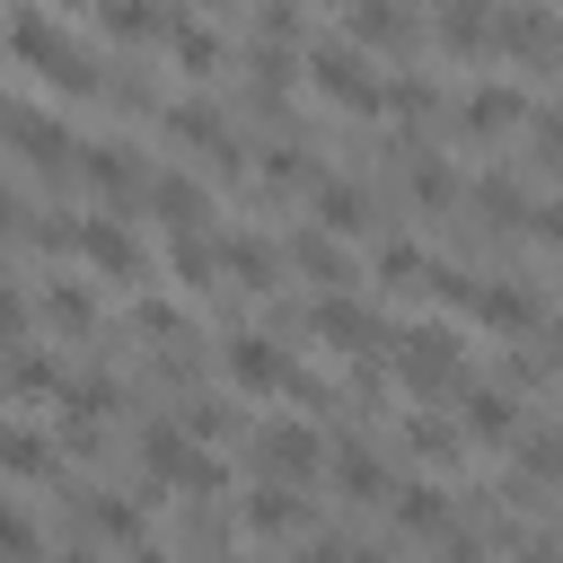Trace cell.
Segmentation results:
<instances>
[{
	"instance_id": "obj_32",
	"label": "cell",
	"mask_w": 563,
	"mask_h": 563,
	"mask_svg": "<svg viewBox=\"0 0 563 563\" xmlns=\"http://www.w3.org/2000/svg\"><path fill=\"white\" fill-rule=\"evenodd\" d=\"M0 563H35V519L0 493Z\"/></svg>"
},
{
	"instance_id": "obj_19",
	"label": "cell",
	"mask_w": 563,
	"mask_h": 563,
	"mask_svg": "<svg viewBox=\"0 0 563 563\" xmlns=\"http://www.w3.org/2000/svg\"><path fill=\"white\" fill-rule=\"evenodd\" d=\"M457 123H466V132H510V123H528V97H519L510 79H484V88H466Z\"/></svg>"
},
{
	"instance_id": "obj_20",
	"label": "cell",
	"mask_w": 563,
	"mask_h": 563,
	"mask_svg": "<svg viewBox=\"0 0 563 563\" xmlns=\"http://www.w3.org/2000/svg\"><path fill=\"white\" fill-rule=\"evenodd\" d=\"M150 202H158V220L185 238V229H202V211H211V194L185 176V167H167V176H150Z\"/></svg>"
},
{
	"instance_id": "obj_42",
	"label": "cell",
	"mask_w": 563,
	"mask_h": 563,
	"mask_svg": "<svg viewBox=\"0 0 563 563\" xmlns=\"http://www.w3.org/2000/svg\"><path fill=\"white\" fill-rule=\"evenodd\" d=\"M0 123H9V97H0Z\"/></svg>"
},
{
	"instance_id": "obj_39",
	"label": "cell",
	"mask_w": 563,
	"mask_h": 563,
	"mask_svg": "<svg viewBox=\"0 0 563 563\" xmlns=\"http://www.w3.org/2000/svg\"><path fill=\"white\" fill-rule=\"evenodd\" d=\"M0 229H18V194L9 185H0Z\"/></svg>"
},
{
	"instance_id": "obj_6",
	"label": "cell",
	"mask_w": 563,
	"mask_h": 563,
	"mask_svg": "<svg viewBox=\"0 0 563 563\" xmlns=\"http://www.w3.org/2000/svg\"><path fill=\"white\" fill-rule=\"evenodd\" d=\"M9 141H18V158L26 167H44V176H62V167H79V132L53 114V106H9V123H0Z\"/></svg>"
},
{
	"instance_id": "obj_11",
	"label": "cell",
	"mask_w": 563,
	"mask_h": 563,
	"mask_svg": "<svg viewBox=\"0 0 563 563\" xmlns=\"http://www.w3.org/2000/svg\"><path fill=\"white\" fill-rule=\"evenodd\" d=\"M493 53H510V62H554V53H563V18H554V9H493Z\"/></svg>"
},
{
	"instance_id": "obj_41",
	"label": "cell",
	"mask_w": 563,
	"mask_h": 563,
	"mask_svg": "<svg viewBox=\"0 0 563 563\" xmlns=\"http://www.w3.org/2000/svg\"><path fill=\"white\" fill-rule=\"evenodd\" d=\"M62 563H97V554H62Z\"/></svg>"
},
{
	"instance_id": "obj_28",
	"label": "cell",
	"mask_w": 563,
	"mask_h": 563,
	"mask_svg": "<svg viewBox=\"0 0 563 563\" xmlns=\"http://www.w3.org/2000/svg\"><path fill=\"white\" fill-rule=\"evenodd\" d=\"M167 44H176V62H185L194 79H211V70H220V26H202V18H176V35H167Z\"/></svg>"
},
{
	"instance_id": "obj_37",
	"label": "cell",
	"mask_w": 563,
	"mask_h": 563,
	"mask_svg": "<svg viewBox=\"0 0 563 563\" xmlns=\"http://www.w3.org/2000/svg\"><path fill=\"white\" fill-rule=\"evenodd\" d=\"M440 563H484V545H475V537H449V545H440Z\"/></svg>"
},
{
	"instance_id": "obj_22",
	"label": "cell",
	"mask_w": 563,
	"mask_h": 563,
	"mask_svg": "<svg viewBox=\"0 0 563 563\" xmlns=\"http://www.w3.org/2000/svg\"><path fill=\"white\" fill-rule=\"evenodd\" d=\"M519 431V396L510 387H466V440H510Z\"/></svg>"
},
{
	"instance_id": "obj_7",
	"label": "cell",
	"mask_w": 563,
	"mask_h": 563,
	"mask_svg": "<svg viewBox=\"0 0 563 563\" xmlns=\"http://www.w3.org/2000/svg\"><path fill=\"white\" fill-rule=\"evenodd\" d=\"M220 369H229V387H238V396H290V378H299V361H290L273 334H229Z\"/></svg>"
},
{
	"instance_id": "obj_18",
	"label": "cell",
	"mask_w": 563,
	"mask_h": 563,
	"mask_svg": "<svg viewBox=\"0 0 563 563\" xmlns=\"http://www.w3.org/2000/svg\"><path fill=\"white\" fill-rule=\"evenodd\" d=\"M246 528L255 537H299L308 528V493L299 484H255L246 493Z\"/></svg>"
},
{
	"instance_id": "obj_17",
	"label": "cell",
	"mask_w": 563,
	"mask_h": 563,
	"mask_svg": "<svg viewBox=\"0 0 563 563\" xmlns=\"http://www.w3.org/2000/svg\"><path fill=\"white\" fill-rule=\"evenodd\" d=\"M282 264H299L308 282H325V299L352 282V255H343V238H325V229H299V238L282 246Z\"/></svg>"
},
{
	"instance_id": "obj_16",
	"label": "cell",
	"mask_w": 563,
	"mask_h": 563,
	"mask_svg": "<svg viewBox=\"0 0 563 563\" xmlns=\"http://www.w3.org/2000/svg\"><path fill=\"white\" fill-rule=\"evenodd\" d=\"M0 387H9L18 405H44V396L62 405V396H70V369H62V361H44L35 343H18V352L0 361Z\"/></svg>"
},
{
	"instance_id": "obj_29",
	"label": "cell",
	"mask_w": 563,
	"mask_h": 563,
	"mask_svg": "<svg viewBox=\"0 0 563 563\" xmlns=\"http://www.w3.org/2000/svg\"><path fill=\"white\" fill-rule=\"evenodd\" d=\"M405 185H413V202H422V211H449V202H457V167H449V158H431V150L413 158V176H405Z\"/></svg>"
},
{
	"instance_id": "obj_34",
	"label": "cell",
	"mask_w": 563,
	"mask_h": 563,
	"mask_svg": "<svg viewBox=\"0 0 563 563\" xmlns=\"http://www.w3.org/2000/svg\"><path fill=\"white\" fill-rule=\"evenodd\" d=\"M413 273H431V255H422L413 238H387V246H378V282H413Z\"/></svg>"
},
{
	"instance_id": "obj_14",
	"label": "cell",
	"mask_w": 563,
	"mask_h": 563,
	"mask_svg": "<svg viewBox=\"0 0 563 563\" xmlns=\"http://www.w3.org/2000/svg\"><path fill=\"white\" fill-rule=\"evenodd\" d=\"M431 44L457 53V62L493 53V9H484V0H449V9H431Z\"/></svg>"
},
{
	"instance_id": "obj_2",
	"label": "cell",
	"mask_w": 563,
	"mask_h": 563,
	"mask_svg": "<svg viewBox=\"0 0 563 563\" xmlns=\"http://www.w3.org/2000/svg\"><path fill=\"white\" fill-rule=\"evenodd\" d=\"M387 361H396V378H405L413 396H457V387H466V361H457V334H449V325H405V334L387 343Z\"/></svg>"
},
{
	"instance_id": "obj_15",
	"label": "cell",
	"mask_w": 563,
	"mask_h": 563,
	"mask_svg": "<svg viewBox=\"0 0 563 563\" xmlns=\"http://www.w3.org/2000/svg\"><path fill=\"white\" fill-rule=\"evenodd\" d=\"M475 317L501 325V334H537V325H545V299H537L528 282H475Z\"/></svg>"
},
{
	"instance_id": "obj_4",
	"label": "cell",
	"mask_w": 563,
	"mask_h": 563,
	"mask_svg": "<svg viewBox=\"0 0 563 563\" xmlns=\"http://www.w3.org/2000/svg\"><path fill=\"white\" fill-rule=\"evenodd\" d=\"M141 466H150L158 484H176V493H220V466L194 449L185 422H150V431H141Z\"/></svg>"
},
{
	"instance_id": "obj_1",
	"label": "cell",
	"mask_w": 563,
	"mask_h": 563,
	"mask_svg": "<svg viewBox=\"0 0 563 563\" xmlns=\"http://www.w3.org/2000/svg\"><path fill=\"white\" fill-rule=\"evenodd\" d=\"M0 44H9L26 70H44L53 88H79V97H88V88H106V62H97L62 18H44V9H9V18H0Z\"/></svg>"
},
{
	"instance_id": "obj_27",
	"label": "cell",
	"mask_w": 563,
	"mask_h": 563,
	"mask_svg": "<svg viewBox=\"0 0 563 563\" xmlns=\"http://www.w3.org/2000/svg\"><path fill=\"white\" fill-rule=\"evenodd\" d=\"M0 475H53V440L26 422H0Z\"/></svg>"
},
{
	"instance_id": "obj_30",
	"label": "cell",
	"mask_w": 563,
	"mask_h": 563,
	"mask_svg": "<svg viewBox=\"0 0 563 563\" xmlns=\"http://www.w3.org/2000/svg\"><path fill=\"white\" fill-rule=\"evenodd\" d=\"M44 317L70 325V334H88V325H97V299H88L79 282H53V290H44Z\"/></svg>"
},
{
	"instance_id": "obj_5",
	"label": "cell",
	"mask_w": 563,
	"mask_h": 563,
	"mask_svg": "<svg viewBox=\"0 0 563 563\" xmlns=\"http://www.w3.org/2000/svg\"><path fill=\"white\" fill-rule=\"evenodd\" d=\"M158 132H176L194 158H211V167H246V150H238V132H229V114L220 106H202V97H167L158 106Z\"/></svg>"
},
{
	"instance_id": "obj_31",
	"label": "cell",
	"mask_w": 563,
	"mask_h": 563,
	"mask_svg": "<svg viewBox=\"0 0 563 563\" xmlns=\"http://www.w3.org/2000/svg\"><path fill=\"white\" fill-rule=\"evenodd\" d=\"M405 440H413V457H431V466H449V457L466 449V440H457L449 422H431V413H413V422H405Z\"/></svg>"
},
{
	"instance_id": "obj_36",
	"label": "cell",
	"mask_w": 563,
	"mask_h": 563,
	"mask_svg": "<svg viewBox=\"0 0 563 563\" xmlns=\"http://www.w3.org/2000/svg\"><path fill=\"white\" fill-rule=\"evenodd\" d=\"M528 229H537L545 246H563V202H537V211H528Z\"/></svg>"
},
{
	"instance_id": "obj_10",
	"label": "cell",
	"mask_w": 563,
	"mask_h": 563,
	"mask_svg": "<svg viewBox=\"0 0 563 563\" xmlns=\"http://www.w3.org/2000/svg\"><path fill=\"white\" fill-rule=\"evenodd\" d=\"M343 44H361V53H405V44H422V18L396 9V0H352V9H343Z\"/></svg>"
},
{
	"instance_id": "obj_38",
	"label": "cell",
	"mask_w": 563,
	"mask_h": 563,
	"mask_svg": "<svg viewBox=\"0 0 563 563\" xmlns=\"http://www.w3.org/2000/svg\"><path fill=\"white\" fill-rule=\"evenodd\" d=\"M510 563H554V545H519V554H510Z\"/></svg>"
},
{
	"instance_id": "obj_24",
	"label": "cell",
	"mask_w": 563,
	"mask_h": 563,
	"mask_svg": "<svg viewBox=\"0 0 563 563\" xmlns=\"http://www.w3.org/2000/svg\"><path fill=\"white\" fill-rule=\"evenodd\" d=\"M334 484H343L352 501H378V493H387V457H378L369 440H352V449H334Z\"/></svg>"
},
{
	"instance_id": "obj_23",
	"label": "cell",
	"mask_w": 563,
	"mask_h": 563,
	"mask_svg": "<svg viewBox=\"0 0 563 563\" xmlns=\"http://www.w3.org/2000/svg\"><path fill=\"white\" fill-rule=\"evenodd\" d=\"M220 264H229L246 290H273V282H282V246H264V238H220Z\"/></svg>"
},
{
	"instance_id": "obj_9",
	"label": "cell",
	"mask_w": 563,
	"mask_h": 563,
	"mask_svg": "<svg viewBox=\"0 0 563 563\" xmlns=\"http://www.w3.org/2000/svg\"><path fill=\"white\" fill-rule=\"evenodd\" d=\"M79 176H88L106 202H141V194H150V167H141V158H132V141H114V132L79 141Z\"/></svg>"
},
{
	"instance_id": "obj_13",
	"label": "cell",
	"mask_w": 563,
	"mask_h": 563,
	"mask_svg": "<svg viewBox=\"0 0 563 563\" xmlns=\"http://www.w3.org/2000/svg\"><path fill=\"white\" fill-rule=\"evenodd\" d=\"M70 246H79V255H88V264H97L106 282H132V273H141V246L123 238V220H114V211H88Z\"/></svg>"
},
{
	"instance_id": "obj_26",
	"label": "cell",
	"mask_w": 563,
	"mask_h": 563,
	"mask_svg": "<svg viewBox=\"0 0 563 563\" xmlns=\"http://www.w3.org/2000/svg\"><path fill=\"white\" fill-rule=\"evenodd\" d=\"M79 519L114 545H141V501H123V493H79Z\"/></svg>"
},
{
	"instance_id": "obj_21",
	"label": "cell",
	"mask_w": 563,
	"mask_h": 563,
	"mask_svg": "<svg viewBox=\"0 0 563 563\" xmlns=\"http://www.w3.org/2000/svg\"><path fill=\"white\" fill-rule=\"evenodd\" d=\"M308 202H317V229H325V238H361V229H369V194L343 185V176H325Z\"/></svg>"
},
{
	"instance_id": "obj_3",
	"label": "cell",
	"mask_w": 563,
	"mask_h": 563,
	"mask_svg": "<svg viewBox=\"0 0 563 563\" xmlns=\"http://www.w3.org/2000/svg\"><path fill=\"white\" fill-rule=\"evenodd\" d=\"M299 70H308V79H317V97H334V106H387V79H378V70H369V53H361V44H343V35H317Z\"/></svg>"
},
{
	"instance_id": "obj_12",
	"label": "cell",
	"mask_w": 563,
	"mask_h": 563,
	"mask_svg": "<svg viewBox=\"0 0 563 563\" xmlns=\"http://www.w3.org/2000/svg\"><path fill=\"white\" fill-rule=\"evenodd\" d=\"M308 325H317L334 352H378V343H396V325H378V317H369L361 299H343V290H334V299H317V317H308Z\"/></svg>"
},
{
	"instance_id": "obj_8",
	"label": "cell",
	"mask_w": 563,
	"mask_h": 563,
	"mask_svg": "<svg viewBox=\"0 0 563 563\" xmlns=\"http://www.w3.org/2000/svg\"><path fill=\"white\" fill-rule=\"evenodd\" d=\"M255 466H264V484H308V475L325 466V449H317V422H299V413L264 422V431H255Z\"/></svg>"
},
{
	"instance_id": "obj_33",
	"label": "cell",
	"mask_w": 563,
	"mask_h": 563,
	"mask_svg": "<svg viewBox=\"0 0 563 563\" xmlns=\"http://www.w3.org/2000/svg\"><path fill=\"white\" fill-rule=\"evenodd\" d=\"M475 211L484 220H519V176H475Z\"/></svg>"
},
{
	"instance_id": "obj_35",
	"label": "cell",
	"mask_w": 563,
	"mask_h": 563,
	"mask_svg": "<svg viewBox=\"0 0 563 563\" xmlns=\"http://www.w3.org/2000/svg\"><path fill=\"white\" fill-rule=\"evenodd\" d=\"M18 325H26V290L0 273V334H18Z\"/></svg>"
},
{
	"instance_id": "obj_25",
	"label": "cell",
	"mask_w": 563,
	"mask_h": 563,
	"mask_svg": "<svg viewBox=\"0 0 563 563\" xmlns=\"http://www.w3.org/2000/svg\"><path fill=\"white\" fill-rule=\"evenodd\" d=\"M396 528L405 537H440L449 528V493L440 484H396Z\"/></svg>"
},
{
	"instance_id": "obj_40",
	"label": "cell",
	"mask_w": 563,
	"mask_h": 563,
	"mask_svg": "<svg viewBox=\"0 0 563 563\" xmlns=\"http://www.w3.org/2000/svg\"><path fill=\"white\" fill-rule=\"evenodd\" d=\"M132 563H167V554H158V545H132Z\"/></svg>"
}]
</instances>
